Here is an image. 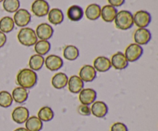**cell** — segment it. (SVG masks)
Segmentation results:
<instances>
[{"mask_svg": "<svg viewBox=\"0 0 158 131\" xmlns=\"http://www.w3.org/2000/svg\"><path fill=\"white\" fill-rule=\"evenodd\" d=\"M53 28L47 23H41L35 29V34L37 38L40 40H46L48 41L53 35Z\"/></svg>", "mask_w": 158, "mask_h": 131, "instance_id": "cell-9", "label": "cell"}, {"mask_svg": "<svg viewBox=\"0 0 158 131\" xmlns=\"http://www.w3.org/2000/svg\"><path fill=\"white\" fill-rule=\"evenodd\" d=\"M17 38L19 43L26 47H31L35 45L38 41L35 32L31 28H22L17 35Z\"/></svg>", "mask_w": 158, "mask_h": 131, "instance_id": "cell-3", "label": "cell"}, {"mask_svg": "<svg viewBox=\"0 0 158 131\" xmlns=\"http://www.w3.org/2000/svg\"><path fill=\"white\" fill-rule=\"evenodd\" d=\"M117 9L110 5H106L101 8V14L100 16L106 22H112L114 21L116 15L117 14Z\"/></svg>", "mask_w": 158, "mask_h": 131, "instance_id": "cell-18", "label": "cell"}, {"mask_svg": "<svg viewBox=\"0 0 158 131\" xmlns=\"http://www.w3.org/2000/svg\"><path fill=\"white\" fill-rule=\"evenodd\" d=\"M100 14H101V7L95 3L89 5L85 10L86 17L90 21H95L98 19L100 17Z\"/></svg>", "mask_w": 158, "mask_h": 131, "instance_id": "cell-22", "label": "cell"}, {"mask_svg": "<svg viewBox=\"0 0 158 131\" xmlns=\"http://www.w3.org/2000/svg\"><path fill=\"white\" fill-rule=\"evenodd\" d=\"M3 9L9 13H13L19 9V0H3Z\"/></svg>", "mask_w": 158, "mask_h": 131, "instance_id": "cell-30", "label": "cell"}, {"mask_svg": "<svg viewBox=\"0 0 158 131\" xmlns=\"http://www.w3.org/2000/svg\"><path fill=\"white\" fill-rule=\"evenodd\" d=\"M143 53V49L141 46L136 43H132L127 47L124 55L128 62H134L140 59Z\"/></svg>", "mask_w": 158, "mask_h": 131, "instance_id": "cell-4", "label": "cell"}, {"mask_svg": "<svg viewBox=\"0 0 158 131\" xmlns=\"http://www.w3.org/2000/svg\"><path fill=\"white\" fill-rule=\"evenodd\" d=\"M79 77L83 82H92L97 78V71L92 65L86 64L80 68Z\"/></svg>", "mask_w": 158, "mask_h": 131, "instance_id": "cell-13", "label": "cell"}, {"mask_svg": "<svg viewBox=\"0 0 158 131\" xmlns=\"http://www.w3.org/2000/svg\"><path fill=\"white\" fill-rule=\"evenodd\" d=\"M34 50L36 52L37 55H40L43 56V55H47L48 52L50 51L51 44L50 43L46 40H40L37 41V42L35 44Z\"/></svg>", "mask_w": 158, "mask_h": 131, "instance_id": "cell-27", "label": "cell"}, {"mask_svg": "<svg viewBox=\"0 0 158 131\" xmlns=\"http://www.w3.org/2000/svg\"><path fill=\"white\" fill-rule=\"evenodd\" d=\"M6 41H7V37H6V34L0 31V48L6 44Z\"/></svg>", "mask_w": 158, "mask_h": 131, "instance_id": "cell-35", "label": "cell"}, {"mask_svg": "<svg viewBox=\"0 0 158 131\" xmlns=\"http://www.w3.org/2000/svg\"><path fill=\"white\" fill-rule=\"evenodd\" d=\"M44 61L45 58H43V56L35 54V55H32L29 58V66L31 70L34 71H38L44 65Z\"/></svg>", "mask_w": 158, "mask_h": 131, "instance_id": "cell-25", "label": "cell"}, {"mask_svg": "<svg viewBox=\"0 0 158 131\" xmlns=\"http://www.w3.org/2000/svg\"><path fill=\"white\" fill-rule=\"evenodd\" d=\"M79 55H80V52L78 48L76 46L69 44L66 46L63 49V57L68 61H75L78 58Z\"/></svg>", "mask_w": 158, "mask_h": 131, "instance_id": "cell-26", "label": "cell"}, {"mask_svg": "<svg viewBox=\"0 0 158 131\" xmlns=\"http://www.w3.org/2000/svg\"><path fill=\"white\" fill-rule=\"evenodd\" d=\"M12 97L15 103L23 104L27 101L29 98V92L27 91V89H25L22 87H16L12 91Z\"/></svg>", "mask_w": 158, "mask_h": 131, "instance_id": "cell-20", "label": "cell"}, {"mask_svg": "<svg viewBox=\"0 0 158 131\" xmlns=\"http://www.w3.org/2000/svg\"><path fill=\"white\" fill-rule=\"evenodd\" d=\"M110 131H128V128L123 123H114L110 127Z\"/></svg>", "mask_w": 158, "mask_h": 131, "instance_id": "cell-33", "label": "cell"}, {"mask_svg": "<svg viewBox=\"0 0 158 131\" xmlns=\"http://www.w3.org/2000/svg\"><path fill=\"white\" fill-rule=\"evenodd\" d=\"M68 89L73 94H78L84 87V82L77 75H73L68 79Z\"/></svg>", "mask_w": 158, "mask_h": 131, "instance_id": "cell-17", "label": "cell"}, {"mask_svg": "<svg viewBox=\"0 0 158 131\" xmlns=\"http://www.w3.org/2000/svg\"><path fill=\"white\" fill-rule=\"evenodd\" d=\"M13 102L12 94L6 91H0V107L3 108H8Z\"/></svg>", "mask_w": 158, "mask_h": 131, "instance_id": "cell-31", "label": "cell"}, {"mask_svg": "<svg viewBox=\"0 0 158 131\" xmlns=\"http://www.w3.org/2000/svg\"><path fill=\"white\" fill-rule=\"evenodd\" d=\"M79 94V100L81 104L84 105H90L97 99V94L95 90L92 88H83Z\"/></svg>", "mask_w": 158, "mask_h": 131, "instance_id": "cell-8", "label": "cell"}, {"mask_svg": "<svg viewBox=\"0 0 158 131\" xmlns=\"http://www.w3.org/2000/svg\"><path fill=\"white\" fill-rule=\"evenodd\" d=\"M31 14L29 11L25 9H19L15 12L14 15V23L18 27H26L31 21Z\"/></svg>", "mask_w": 158, "mask_h": 131, "instance_id": "cell-7", "label": "cell"}, {"mask_svg": "<svg viewBox=\"0 0 158 131\" xmlns=\"http://www.w3.org/2000/svg\"><path fill=\"white\" fill-rule=\"evenodd\" d=\"M111 66L117 70H123L128 66V61L127 60L124 54L121 52H118L113 55L110 60Z\"/></svg>", "mask_w": 158, "mask_h": 131, "instance_id": "cell-14", "label": "cell"}, {"mask_svg": "<svg viewBox=\"0 0 158 131\" xmlns=\"http://www.w3.org/2000/svg\"><path fill=\"white\" fill-rule=\"evenodd\" d=\"M115 25L120 30H127L134 25L133 14L127 10H121L117 12L114 19Z\"/></svg>", "mask_w": 158, "mask_h": 131, "instance_id": "cell-2", "label": "cell"}, {"mask_svg": "<svg viewBox=\"0 0 158 131\" xmlns=\"http://www.w3.org/2000/svg\"><path fill=\"white\" fill-rule=\"evenodd\" d=\"M32 13L37 17H44L49 12V5L46 0H35L31 6Z\"/></svg>", "mask_w": 158, "mask_h": 131, "instance_id": "cell-5", "label": "cell"}, {"mask_svg": "<svg viewBox=\"0 0 158 131\" xmlns=\"http://www.w3.org/2000/svg\"><path fill=\"white\" fill-rule=\"evenodd\" d=\"M151 32L146 28H142V29H138L135 31L134 35V39L136 44L139 45H143L149 43L151 40Z\"/></svg>", "mask_w": 158, "mask_h": 131, "instance_id": "cell-10", "label": "cell"}, {"mask_svg": "<svg viewBox=\"0 0 158 131\" xmlns=\"http://www.w3.org/2000/svg\"><path fill=\"white\" fill-rule=\"evenodd\" d=\"M109 4L114 7H120L123 6L125 2V0H107Z\"/></svg>", "mask_w": 158, "mask_h": 131, "instance_id": "cell-34", "label": "cell"}, {"mask_svg": "<svg viewBox=\"0 0 158 131\" xmlns=\"http://www.w3.org/2000/svg\"><path fill=\"white\" fill-rule=\"evenodd\" d=\"M15 27L13 18L9 16H5L0 19V31L3 33H9Z\"/></svg>", "mask_w": 158, "mask_h": 131, "instance_id": "cell-29", "label": "cell"}, {"mask_svg": "<svg viewBox=\"0 0 158 131\" xmlns=\"http://www.w3.org/2000/svg\"><path fill=\"white\" fill-rule=\"evenodd\" d=\"M48 20L49 22L52 25H57L61 24L64 20V15L61 9H52L48 13Z\"/></svg>", "mask_w": 158, "mask_h": 131, "instance_id": "cell-23", "label": "cell"}, {"mask_svg": "<svg viewBox=\"0 0 158 131\" xmlns=\"http://www.w3.org/2000/svg\"><path fill=\"white\" fill-rule=\"evenodd\" d=\"M14 131H28V130H26V128H24V127H19V128L15 129Z\"/></svg>", "mask_w": 158, "mask_h": 131, "instance_id": "cell-36", "label": "cell"}, {"mask_svg": "<svg viewBox=\"0 0 158 131\" xmlns=\"http://www.w3.org/2000/svg\"><path fill=\"white\" fill-rule=\"evenodd\" d=\"M26 129L28 131H40L43 129V124L38 117H29L26 121Z\"/></svg>", "mask_w": 158, "mask_h": 131, "instance_id": "cell-24", "label": "cell"}, {"mask_svg": "<svg viewBox=\"0 0 158 131\" xmlns=\"http://www.w3.org/2000/svg\"><path fill=\"white\" fill-rule=\"evenodd\" d=\"M77 111L82 116L88 117L91 114V110L90 107L88 105H84V104H80L78 107Z\"/></svg>", "mask_w": 158, "mask_h": 131, "instance_id": "cell-32", "label": "cell"}, {"mask_svg": "<svg viewBox=\"0 0 158 131\" xmlns=\"http://www.w3.org/2000/svg\"><path fill=\"white\" fill-rule=\"evenodd\" d=\"M91 114L98 118H103L108 114L107 105L103 101H94L91 106Z\"/></svg>", "mask_w": 158, "mask_h": 131, "instance_id": "cell-15", "label": "cell"}, {"mask_svg": "<svg viewBox=\"0 0 158 131\" xmlns=\"http://www.w3.org/2000/svg\"><path fill=\"white\" fill-rule=\"evenodd\" d=\"M29 118V111L26 107L19 106L15 107L12 112V121L19 124H22L26 123L28 118Z\"/></svg>", "mask_w": 158, "mask_h": 131, "instance_id": "cell-12", "label": "cell"}, {"mask_svg": "<svg viewBox=\"0 0 158 131\" xmlns=\"http://www.w3.org/2000/svg\"><path fill=\"white\" fill-rule=\"evenodd\" d=\"M54 118V112L52 108L47 106L41 107L38 112V118L42 122H49Z\"/></svg>", "mask_w": 158, "mask_h": 131, "instance_id": "cell-28", "label": "cell"}, {"mask_svg": "<svg viewBox=\"0 0 158 131\" xmlns=\"http://www.w3.org/2000/svg\"><path fill=\"white\" fill-rule=\"evenodd\" d=\"M37 81L38 76L36 73L30 68L21 69L17 74V84L25 89L32 88L37 84Z\"/></svg>", "mask_w": 158, "mask_h": 131, "instance_id": "cell-1", "label": "cell"}, {"mask_svg": "<svg viewBox=\"0 0 158 131\" xmlns=\"http://www.w3.org/2000/svg\"><path fill=\"white\" fill-rule=\"evenodd\" d=\"M133 17H134V24H135L139 29L148 27L151 21V14L144 10L137 11L133 15Z\"/></svg>", "mask_w": 158, "mask_h": 131, "instance_id": "cell-6", "label": "cell"}, {"mask_svg": "<svg viewBox=\"0 0 158 131\" xmlns=\"http://www.w3.org/2000/svg\"><path fill=\"white\" fill-rule=\"evenodd\" d=\"M3 2V0H0V2Z\"/></svg>", "mask_w": 158, "mask_h": 131, "instance_id": "cell-37", "label": "cell"}, {"mask_svg": "<svg viewBox=\"0 0 158 131\" xmlns=\"http://www.w3.org/2000/svg\"><path fill=\"white\" fill-rule=\"evenodd\" d=\"M84 12L80 6L73 5L71 6L67 10V17L70 21H78L83 18Z\"/></svg>", "mask_w": 158, "mask_h": 131, "instance_id": "cell-21", "label": "cell"}, {"mask_svg": "<svg viewBox=\"0 0 158 131\" xmlns=\"http://www.w3.org/2000/svg\"><path fill=\"white\" fill-rule=\"evenodd\" d=\"M44 64L46 68L51 71H56L63 66V61L60 56L56 55H49L45 58Z\"/></svg>", "mask_w": 158, "mask_h": 131, "instance_id": "cell-11", "label": "cell"}, {"mask_svg": "<svg viewBox=\"0 0 158 131\" xmlns=\"http://www.w3.org/2000/svg\"><path fill=\"white\" fill-rule=\"evenodd\" d=\"M68 79L69 78L66 74H64L63 72H58V73L55 74L52 78L51 84L54 88L60 90L67 86Z\"/></svg>", "mask_w": 158, "mask_h": 131, "instance_id": "cell-19", "label": "cell"}, {"mask_svg": "<svg viewBox=\"0 0 158 131\" xmlns=\"http://www.w3.org/2000/svg\"><path fill=\"white\" fill-rule=\"evenodd\" d=\"M95 70L98 72H106L111 68L110 60L105 56H99L94 61V66Z\"/></svg>", "mask_w": 158, "mask_h": 131, "instance_id": "cell-16", "label": "cell"}]
</instances>
